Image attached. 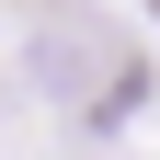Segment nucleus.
<instances>
[{"instance_id": "nucleus-1", "label": "nucleus", "mask_w": 160, "mask_h": 160, "mask_svg": "<svg viewBox=\"0 0 160 160\" xmlns=\"http://www.w3.org/2000/svg\"><path fill=\"white\" fill-rule=\"evenodd\" d=\"M23 34H34V80H46L69 114L114 126V114L149 92V57L103 23V12H69V0H23Z\"/></svg>"}]
</instances>
